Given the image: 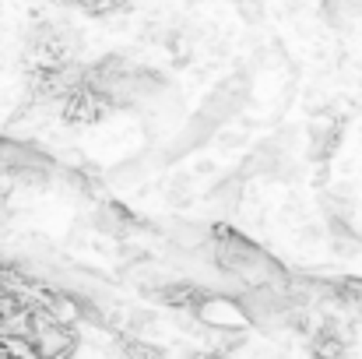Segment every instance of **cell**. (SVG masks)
<instances>
[{
	"instance_id": "1",
	"label": "cell",
	"mask_w": 362,
	"mask_h": 359,
	"mask_svg": "<svg viewBox=\"0 0 362 359\" xmlns=\"http://www.w3.org/2000/svg\"><path fill=\"white\" fill-rule=\"evenodd\" d=\"M197 314H201L204 324L222 328V331H226V328H246V324H250V317H246L240 300H226V296H208V300H201Z\"/></svg>"
}]
</instances>
